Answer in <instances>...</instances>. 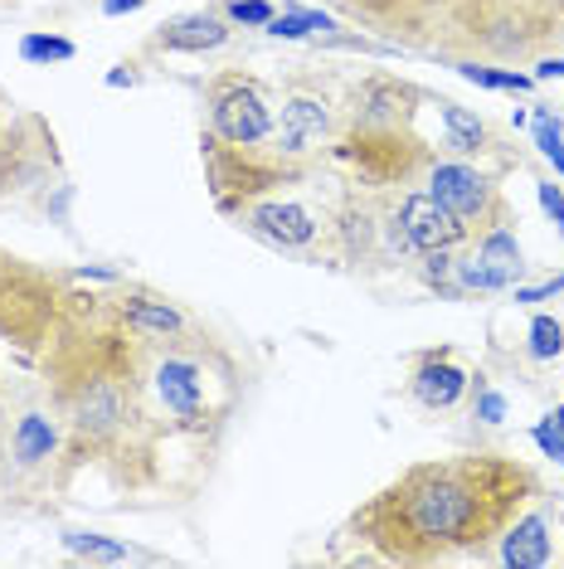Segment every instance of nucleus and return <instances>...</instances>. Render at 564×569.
I'll return each mask as SVG.
<instances>
[{
	"instance_id": "f257e3e1",
	"label": "nucleus",
	"mask_w": 564,
	"mask_h": 569,
	"mask_svg": "<svg viewBox=\"0 0 564 569\" xmlns=\"http://www.w3.org/2000/svg\"><path fill=\"white\" fill-rule=\"evenodd\" d=\"M151 346L137 341L98 292H73L69 312L40 351L49 405L69 429L63 468L112 472L118 487H147L157 477L161 423L151 419Z\"/></svg>"
},
{
	"instance_id": "f03ea898",
	"label": "nucleus",
	"mask_w": 564,
	"mask_h": 569,
	"mask_svg": "<svg viewBox=\"0 0 564 569\" xmlns=\"http://www.w3.org/2000/svg\"><path fill=\"white\" fill-rule=\"evenodd\" d=\"M541 497V477L511 452H457L414 462L355 511V540L384 560L439 565L482 555L502 540L521 507Z\"/></svg>"
},
{
	"instance_id": "7ed1b4c3",
	"label": "nucleus",
	"mask_w": 564,
	"mask_h": 569,
	"mask_svg": "<svg viewBox=\"0 0 564 569\" xmlns=\"http://www.w3.org/2000/svg\"><path fill=\"white\" fill-rule=\"evenodd\" d=\"M331 10L443 63H525L564 40V0H331Z\"/></svg>"
},
{
	"instance_id": "20e7f679",
	"label": "nucleus",
	"mask_w": 564,
	"mask_h": 569,
	"mask_svg": "<svg viewBox=\"0 0 564 569\" xmlns=\"http://www.w3.org/2000/svg\"><path fill=\"white\" fill-rule=\"evenodd\" d=\"M73 302V273L10 253L0 243V341L20 356H40L54 336L59 317Z\"/></svg>"
},
{
	"instance_id": "39448f33",
	"label": "nucleus",
	"mask_w": 564,
	"mask_h": 569,
	"mask_svg": "<svg viewBox=\"0 0 564 569\" xmlns=\"http://www.w3.org/2000/svg\"><path fill=\"white\" fill-rule=\"evenodd\" d=\"M210 341L190 336L181 346H151V395H157L161 413L181 433H200L220 419V409L210 405V366H204Z\"/></svg>"
},
{
	"instance_id": "423d86ee",
	"label": "nucleus",
	"mask_w": 564,
	"mask_h": 569,
	"mask_svg": "<svg viewBox=\"0 0 564 569\" xmlns=\"http://www.w3.org/2000/svg\"><path fill=\"white\" fill-rule=\"evenodd\" d=\"M204 122L200 137L220 141V147H278V112L268 88L243 69H224L204 83Z\"/></svg>"
},
{
	"instance_id": "0eeeda50",
	"label": "nucleus",
	"mask_w": 564,
	"mask_h": 569,
	"mask_svg": "<svg viewBox=\"0 0 564 569\" xmlns=\"http://www.w3.org/2000/svg\"><path fill=\"white\" fill-rule=\"evenodd\" d=\"M423 180H429V196L467 229V239H477L496 224H511V200L472 161H433Z\"/></svg>"
},
{
	"instance_id": "6e6552de",
	"label": "nucleus",
	"mask_w": 564,
	"mask_h": 569,
	"mask_svg": "<svg viewBox=\"0 0 564 569\" xmlns=\"http://www.w3.org/2000/svg\"><path fill=\"white\" fill-rule=\"evenodd\" d=\"M69 452V429H63L59 409H20L6 429V452L0 462H10L16 477H49V472H69L63 468Z\"/></svg>"
},
{
	"instance_id": "1a4fd4ad",
	"label": "nucleus",
	"mask_w": 564,
	"mask_h": 569,
	"mask_svg": "<svg viewBox=\"0 0 564 569\" xmlns=\"http://www.w3.org/2000/svg\"><path fill=\"white\" fill-rule=\"evenodd\" d=\"M102 297H108V307L118 312L122 327L147 346H181V341H190V336H200L195 321L181 312V302H171V297H161L151 288H127L122 282V288H112Z\"/></svg>"
},
{
	"instance_id": "9d476101",
	"label": "nucleus",
	"mask_w": 564,
	"mask_h": 569,
	"mask_svg": "<svg viewBox=\"0 0 564 569\" xmlns=\"http://www.w3.org/2000/svg\"><path fill=\"white\" fill-rule=\"evenodd\" d=\"M234 219H239L243 229H249V234L268 239L273 249H292V253L312 249V243L322 239V229H326L316 210H306V204H298V200H278V196L249 200Z\"/></svg>"
},
{
	"instance_id": "9b49d317",
	"label": "nucleus",
	"mask_w": 564,
	"mask_h": 569,
	"mask_svg": "<svg viewBox=\"0 0 564 569\" xmlns=\"http://www.w3.org/2000/svg\"><path fill=\"white\" fill-rule=\"evenodd\" d=\"M472 375L463 370L453 346H433V351H419L414 356V375H409V395L419 399L423 409H453L457 399L467 395Z\"/></svg>"
},
{
	"instance_id": "f8f14e48",
	"label": "nucleus",
	"mask_w": 564,
	"mask_h": 569,
	"mask_svg": "<svg viewBox=\"0 0 564 569\" xmlns=\"http://www.w3.org/2000/svg\"><path fill=\"white\" fill-rule=\"evenodd\" d=\"M400 224H404L409 243H414V253H439V249L472 243L467 229L457 224V219L447 214L443 204L429 196V190H404V196H400Z\"/></svg>"
},
{
	"instance_id": "ddd939ff",
	"label": "nucleus",
	"mask_w": 564,
	"mask_h": 569,
	"mask_svg": "<svg viewBox=\"0 0 564 569\" xmlns=\"http://www.w3.org/2000/svg\"><path fill=\"white\" fill-rule=\"evenodd\" d=\"M336 132L331 122V108L326 98H312V93H288L282 98V118H278V147L288 151L292 161H312V151Z\"/></svg>"
},
{
	"instance_id": "4468645a",
	"label": "nucleus",
	"mask_w": 564,
	"mask_h": 569,
	"mask_svg": "<svg viewBox=\"0 0 564 569\" xmlns=\"http://www.w3.org/2000/svg\"><path fill=\"white\" fill-rule=\"evenodd\" d=\"M229 20L210 16V10H195V16H175L165 20L157 34H151V54H204V49L229 44Z\"/></svg>"
},
{
	"instance_id": "2eb2a0df",
	"label": "nucleus",
	"mask_w": 564,
	"mask_h": 569,
	"mask_svg": "<svg viewBox=\"0 0 564 569\" xmlns=\"http://www.w3.org/2000/svg\"><path fill=\"white\" fill-rule=\"evenodd\" d=\"M502 565H511V569H545L550 565V516L545 511L516 516V521L502 530Z\"/></svg>"
},
{
	"instance_id": "dca6fc26",
	"label": "nucleus",
	"mask_w": 564,
	"mask_h": 569,
	"mask_svg": "<svg viewBox=\"0 0 564 569\" xmlns=\"http://www.w3.org/2000/svg\"><path fill=\"white\" fill-rule=\"evenodd\" d=\"M472 253H477V263L486 268L492 288H511V282L521 278V268H525L516 229H511V224H496V229H486V234H477V239H472Z\"/></svg>"
},
{
	"instance_id": "f3484780",
	"label": "nucleus",
	"mask_w": 564,
	"mask_h": 569,
	"mask_svg": "<svg viewBox=\"0 0 564 569\" xmlns=\"http://www.w3.org/2000/svg\"><path fill=\"white\" fill-rule=\"evenodd\" d=\"M439 118H443V137H447V147L453 151H463V157H492L496 151L492 127H486L477 112H467L463 102L439 98Z\"/></svg>"
},
{
	"instance_id": "a211bd4d",
	"label": "nucleus",
	"mask_w": 564,
	"mask_h": 569,
	"mask_svg": "<svg viewBox=\"0 0 564 569\" xmlns=\"http://www.w3.org/2000/svg\"><path fill=\"white\" fill-rule=\"evenodd\" d=\"M63 550H73L79 560H108V565H122L127 555V546H118V540H108V536H98V530H63Z\"/></svg>"
},
{
	"instance_id": "6ab92c4d",
	"label": "nucleus",
	"mask_w": 564,
	"mask_h": 569,
	"mask_svg": "<svg viewBox=\"0 0 564 569\" xmlns=\"http://www.w3.org/2000/svg\"><path fill=\"white\" fill-rule=\"evenodd\" d=\"M457 73H463L467 83H477V88H496V93H525L535 79H525V73H516V69H496V63H453Z\"/></svg>"
},
{
	"instance_id": "aec40b11",
	"label": "nucleus",
	"mask_w": 564,
	"mask_h": 569,
	"mask_svg": "<svg viewBox=\"0 0 564 569\" xmlns=\"http://www.w3.org/2000/svg\"><path fill=\"white\" fill-rule=\"evenodd\" d=\"M79 49L69 40H59V34H24L20 40V59L24 63H69Z\"/></svg>"
},
{
	"instance_id": "412c9836",
	"label": "nucleus",
	"mask_w": 564,
	"mask_h": 569,
	"mask_svg": "<svg viewBox=\"0 0 564 569\" xmlns=\"http://www.w3.org/2000/svg\"><path fill=\"white\" fill-rule=\"evenodd\" d=\"M312 30H336V24H331L326 16H316V10H306V16H273L268 20V34H273V40H306V34Z\"/></svg>"
},
{
	"instance_id": "4be33fe9",
	"label": "nucleus",
	"mask_w": 564,
	"mask_h": 569,
	"mask_svg": "<svg viewBox=\"0 0 564 569\" xmlns=\"http://www.w3.org/2000/svg\"><path fill=\"white\" fill-rule=\"evenodd\" d=\"M564 351V327L555 317H535L531 321V356L535 360H555Z\"/></svg>"
},
{
	"instance_id": "5701e85b",
	"label": "nucleus",
	"mask_w": 564,
	"mask_h": 569,
	"mask_svg": "<svg viewBox=\"0 0 564 569\" xmlns=\"http://www.w3.org/2000/svg\"><path fill=\"white\" fill-rule=\"evenodd\" d=\"M224 16H229V24H268L273 20V6H268V0H229Z\"/></svg>"
},
{
	"instance_id": "b1692460",
	"label": "nucleus",
	"mask_w": 564,
	"mask_h": 569,
	"mask_svg": "<svg viewBox=\"0 0 564 569\" xmlns=\"http://www.w3.org/2000/svg\"><path fill=\"white\" fill-rule=\"evenodd\" d=\"M531 438H535V443H541L545 458H555L560 468H564V429H560L555 419H541V423H535V429H531Z\"/></svg>"
},
{
	"instance_id": "393cba45",
	"label": "nucleus",
	"mask_w": 564,
	"mask_h": 569,
	"mask_svg": "<svg viewBox=\"0 0 564 569\" xmlns=\"http://www.w3.org/2000/svg\"><path fill=\"white\" fill-rule=\"evenodd\" d=\"M535 196H541V210L555 219L560 234H564V190L555 186V180H541V186H535Z\"/></svg>"
},
{
	"instance_id": "a878e982",
	"label": "nucleus",
	"mask_w": 564,
	"mask_h": 569,
	"mask_svg": "<svg viewBox=\"0 0 564 569\" xmlns=\"http://www.w3.org/2000/svg\"><path fill=\"white\" fill-rule=\"evenodd\" d=\"M555 292H564V278H550V282H541V288H521L516 302H550Z\"/></svg>"
},
{
	"instance_id": "bb28decb",
	"label": "nucleus",
	"mask_w": 564,
	"mask_h": 569,
	"mask_svg": "<svg viewBox=\"0 0 564 569\" xmlns=\"http://www.w3.org/2000/svg\"><path fill=\"white\" fill-rule=\"evenodd\" d=\"M477 413H482L486 423H502V413H506V399H502V395H482V399H477Z\"/></svg>"
},
{
	"instance_id": "cd10ccee",
	"label": "nucleus",
	"mask_w": 564,
	"mask_h": 569,
	"mask_svg": "<svg viewBox=\"0 0 564 569\" xmlns=\"http://www.w3.org/2000/svg\"><path fill=\"white\" fill-rule=\"evenodd\" d=\"M535 79H564V59H535Z\"/></svg>"
},
{
	"instance_id": "c85d7f7f",
	"label": "nucleus",
	"mask_w": 564,
	"mask_h": 569,
	"mask_svg": "<svg viewBox=\"0 0 564 569\" xmlns=\"http://www.w3.org/2000/svg\"><path fill=\"white\" fill-rule=\"evenodd\" d=\"M141 10V0H102V16H132Z\"/></svg>"
},
{
	"instance_id": "c756f323",
	"label": "nucleus",
	"mask_w": 564,
	"mask_h": 569,
	"mask_svg": "<svg viewBox=\"0 0 564 569\" xmlns=\"http://www.w3.org/2000/svg\"><path fill=\"white\" fill-rule=\"evenodd\" d=\"M108 83H112V88H122V83H137V73H127V63H122L118 73H108Z\"/></svg>"
},
{
	"instance_id": "7c9ffc66",
	"label": "nucleus",
	"mask_w": 564,
	"mask_h": 569,
	"mask_svg": "<svg viewBox=\"0 0 564 569\" xmlns=\"http://www.w3.org/2000/svg\"><path fill=\"white\" fill-rule=\"evenodd\" d=\"M545 161H550V166H555V171L564 176V141H560V147H555V151H545Z\"/></svg>"
},
{
	"instance_id": "2f4dec72",
	"label": "nucleus",
	"mask_w": 564,
	"mask_h": 569,
	"mask_svg": "<svg viewBox=\"0 0 564 569\" xmlns=\"http://www.w3.org/2000/svg\"><path fill=\"white\" fill-rule=\"evenodd\" d=\"M6 429H10L6 423V395H0V452H6Z\"/></svg>"
},
{
	"instance_id": "473e14b6",
	"label": "nucleus",
	"mask_w": 564,
	"mask_h": 569,
	"mask_svg": "<svg viewBox=\"0 0 564 569\" xmlns=\"http://www.w3.org/2000/svg\"><path fill=\"white\" fill-rule=\"evenodd\" d=\"M550 419H555V423H560V429H564V405H560L555 413H550Z\"/></svg>"
},
{
	"instance_id": "72a5a7b5",
	"label": "nucleus",
	"mask_w": 564,
	"mask_h": 569,
	"mask_svg": "<svg viewBox=\"0 0 564 569\" xmlns=\"http://www.w3.org/2000/svg\"><path fill=\"white\" fill-rule=\"evenodd\" d=\"M6 6H16V0H0V10H6Z\"/></svg>"
},
{
	"instance_id": "f704fd0d",
	"label": "nucleus",
	"mask_w": 564,
	"mask_h": 569,
	"mask_svg": "<svg viewBox=\"0 0 564 569\" xmlns=\"http://www.w3.org/2000/svg\"><path fill=\"white\" fill-rule=\"evenodd\" d=\"M0 127H6V122H0Z\"/></svg>"
}]
</instances>
